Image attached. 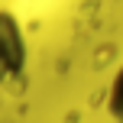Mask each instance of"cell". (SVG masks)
<instances>
[{
  "instance_id": "cell-1",
  "label": "cell",
  "mask_w": 123,
  "mask_h": 123,
  "mask_svg": "<svg viewBox=\"0 0 123 123\" xmlns=\"http://www.w3.org/2000/svg\"><path fill=\"white\" fill-rule=\"evenodd\" d=\"M26 62H29V49H26L23 26L10 10H0V87L23 81Z\"/></svg>"
},
{
  "instance_id": "cell-2",
  "label": "cell",
  "mask_w": 123,
  "mask_h": 123,
  "mask_svg": "<svg viewBox=\"0 0 123 123\" xmlns=\"http://www.w3.org/2000/svg\"><path fill=\"white\" fill-rule=\"evenodd\" d=\"M107 113L123 123V62H120L117 71H113L110 87H107Z\"/></svg>"
}]
</instances>
